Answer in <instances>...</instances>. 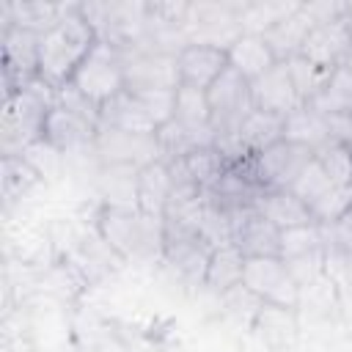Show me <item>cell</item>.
<instances>
[{
    "instance_id": "21",
    "label": "cell",
    "mask_w": 352,
    "mask_h": 352,
    "mask_svg": "<svg viewBox=\"0 0 352 352\" xmlns=\"http://www.w3.org/2000/svg\"><path fill=\"white\" fill-rule=\"evenodd\" d=\"M283 138L308 148V151H319L324 143H330V129L324 124V116L311 107V104H300L294 113H289L283 118Z\"/></svg>"
},
{
    "instance_id": "4",
    "label": "cell",
    "mask_w": 352,
    "mask_h": 352,
    "mask_svg": "<svg viewBox=\"0 0 352 352\" xmlns=\"http://www.w3.org/2000/svg\"><path fill=\"white\" fill-rule=\"evenodd\" d=\"M214 245L195 228L162 220V261L190 286L206 283Z\"/></svg>"
},
{
    "instance_id": "16",
    "label": "cell",
    "mask_w": 352,
    "mask_h": 352,
    "mask_svg": "<svg viewBox=\"0 0 352 352\" xmlns=\"http://www.w3.org/2000/svg\"><path fill=\"white\" fill-rule=\"evenodd\" d=\"M250 333L270 349V352H289L297 346L300 338V311L286 305L264 302Z\"/></svg>"
},
{
    "instance_id": "29",
    "label": "cell",
    "mask_w": 352,
    "mask_h": 352,
    "mask_svg": "<svg viewBox=\"0 0 352 352\" xmlns=\"http://www.w3.org/2000/svg\"><path fill=\"white\" fill-rule=\"evenodd\" d=\"M182 162H184V168H187V173H190V179L195 182V187L201 190V192H209L217 182H220V176L226 173V160L220 157V151L214 148V146H206V148H198V151H192V154H187V157H182Z\"/></svg>"
},
{
    "instance_id": "24",
    "label": "cell",
    "mask_w": 352,
    "mask_h": 352,
    "mask_svg": "<svg viewBox=\"0 0 352 352\" xmlns=\"http://www.w3.org/2000/svg\"><path fill=\"white\" fill-rule=\"evenodd\" d=\"M242 272H245V256H242L234 245L214 248L204 286H206L212 294L220 297V294H226L228 289H234V286L242 283Z\"/></svg>"
},
{
    "instance_id": "37",
    "label": "cell",
    "mask_w": 352,
    "mask_h": 352,
    "mask_svg": "<svg viewBox=\"0 0 352 352\" xmlns=\"http://www.w3.org/2000/svg\"><path fill=\"white\" fill-rule=\"evenodd\" d=\"M330 129V138L346 148H352V113H322Z\"/></svg>"
},
{
    "instance_id": "22",
    "label": "cell",
    "mask_w": 352,
    "mask_h": 352,
    "mask_svg": "<svg viewBox=\"0 0 352 352\" xmlns=\"http://www.w3.org/2000/svg\"><path fill=\"white\" fill-rule=\"evenodd\" d=\"M311 28H314V22L308 19V14L302 11V3H300L292 14H286L283 19H278L261 36L267 38V44L272 47V52H275L278 60H289V58L300 55V47H302V41H305V36H308Z\"/></svg>"
},
{
    "instance_id": "23",
    "label": "cell",
    "mask_w": 352,
    "mask_h": 352,
    "mask_svg": "<svg viewBox=\"0 0 352 352\" xmlns=\"http://www.w3.org/2000/svg\"><path fill=\"white\" fill-rule=\"evenodd\" d=\"M157 143H160L162 160L168 162V160L187 157L198 148L214 146V129H192V126H184L176 118H170L157 129Z\"/></svg>"
},
{
    "instance_id": "13",
    "label": "cell",
    "mask_w": 352,
    "mask_h": 352,
    "mask_svg": "<svg viewBox=\"0 0 352 352\" xmlns=\"http://www.w3.org/2000/svg\"><path fill=\"white\" fill-rule=\"evenodd\" d=\"M250 96H253L256 110H264V113H272L280 118H286L289 113H294L302 104L286 60H278L270 72L250 80Z\"/></svg>"
},
{
    "instance_id": "14",
    "label": "cell",
    "mask_w": 352,
    "mask_h": 352,
    "mask_svg": "<svg viewBox=\"0 0 352 352\" xmlns=\"http://www.w3.org/2000/svg\"><path fill=\"white\" fill-rule=\"evenodd\" d=\"M96 132H99V126L88 124L85 118L69 113L60 104H52V110H50V116L44 121L41 140L50 148H55L58 154H77V151H85V148L94 151Z\"/></svg>"
},
{
    "instance_id": "35",
    "label": "cell",
    "mask_w": 352,
    "mask_h": 352,
    "mask_svg": "<svg viewBox=\"0 0 352 352\" xmlns=\"http://www.w3.org/2000/svg\"><path fill=\"white\" fill-rule=\"evenodd\" d=\"M55 104H60V107H66L69 113H74V116L85 118L88 124L99 126V118H102V107H99L96 102H91V99L82 94V91H77L72 82L55 91Z\"/></svg>"
},
{
    "instance_id": "19",
    "label": "cell",
    "mask_w": 352,
    "mask_h": 352,
    "mask_svg": "<svg viewBox=\"0 0 352 352\" xmlns=\"http://www.w3.org/2000/svg\"><path fill=\"white\" fill-rule=\"evenodd\" d=\"M173 192V182L168 173L165 160H157L146 168L138 170V184H135V206L151 217H162L168 209Z\"/></svg>"
},
{
    "instance_id": "12",
    "label": "cell",
    "mask_w": 352,
    "mask_h": 352,
    "mask_svg": "<svg viewBox=\"0 0 352 352\" xmlns=\"http://www.w3.org/2000/svg\"><path fill=\"white\" fill-rule=\"evenodd\" d=\"M352 50V22H349V6L341 16H333L327 22H319L308 30L300 55L322 69H338Z\"/></svg>"
},
{
    "instance_id": "7",
    "label": "cell",
    "mask_w": 352,
    "mask_h": 352,
    "mask_svg": "<svg viewBox=\"0 0 352 352\" xmlns=\"http://www.w3.org/2000/svg\"><path fill=\"white\" fill-rule=\"evenodd\" d=\"M209 110H212V129L214 138L236 135L248 116L256 110L250 96V80L242 77L234 66H228L209 88H206Z\"/></svg>"
},
{
    "instance_id": "3",
    "label": "cell",
    "mask_w": 352,
    "mask_h": 352,
    "mask_svg": "<svg viewBox=\"0 0 352 352\" xmlns=\"http://www.w3.org/2000/svg\"><path fill=\"white\" fill-rule=\"evenodd\" d=\"M55 104V88L44 80L30 82L3 102V126H0V151L3 157L25 154L44 135V121Z\"/></svg>"
},
{
    "instance_id": "31",
    "label": "cell",
    "mask_w": 352,
    "mask_h": 352,
    "mask_svg": "<svg viewBox=\"0 0 352 352\" xmlns=\"http://www.w3.org/2000/svg\"><path fill=\"white\" fill-rule=\"evenodd\" d=\"M319 113H352V72L346 66H338L330 74L327 88L311 102Z\"/></svg>"
},
{
    "instance_id": "8",
    "label": "cell",
    "mask_w": 352,
    "mask_h": 352,
    "mask_svg": "<svg viewBox=\"0 0 352 352\" xmlns=\"http://www.w3.org/2000/svg\"><path fill=\"white\" fill-rule=\"evenodd\" d=\"M242 283L261 300L272 305H286L300 311V283L294 280L289 264L280 256H253L245 258Z\"/></svg>"
},
{
    "instance_id": "10",
    "label": "cell",
    "mask_w": 352,
    "mask_h": 352,
    "mask_svg": "<svg viewBox=\"0 0 352 352\" xmlns=\"http://www.w3.org/2000/svg\"><path fill=\"white\" fill-rule=\"evenodd\" d=\"M38 36L28 28H3V88L19 94L38 80Z\"/></svg>"
},
{
    "instance_id": "18",
    "label": "cell",
    "mask_w": 352,
    "mask_h": 352,
    "mask_svg": "<svg viewBox=\"0 0 352 352\" xmlns=\"http://www.w3.org/2000/svg\"><path fill=\"white\" fill-rule=\"evenodd\" d=\"M253 206L278 228V231H289V228H300V226H314V214L311 209L292 192V190H264ZM319 226V223H316Z\"/></svg>"
},
{
    "instance_id": "28",
    "label": "cell",
    "mask_w": 352,
    "mask_h": 352,
    "mask_svg": "<svg viewBox=\"0 0 352 352\" xmlns=\"http://www.w3.org/2000/svg\"><path fill=\"white\" fill-rule=\"evenodd\" d=\"M286 66H289V74H292V80H294V88H297L302 104H311V102L327 88L330 74L336 72V69H322V66L311 63V60L302 58V55L289 58Z\"/></svg>"
},
{
    "instance_id": "34",
    "label": "cell",
    "mask_w": 352,
    "mask_h": 352,
    "mask_svg": "<svg viewBox=\"0 0 352 352\" xmlns=\"http://www.w3.org/2000/svg\"><path fill=\"white\" fill-rule=\"evenodd\" d=\"M333 187H336V184L324 176V170H322V168H319V162L314 160V162L300 173V179L294 182L292 192H294V195H297V198L311 209V206H316V204H319V201H322Z\"/></svg>"
},
{
    "instance_id": "27",
    "label": "cell",
    "mask_w": 352,
    "mask_h": 352,
    "mask_svg": "<svg viewBox=\"0 0 352 352\" xmlns=\"http://www.w3.org/2000/svg\"><path fill=\"white\" fill-rule=\"evenodd\" d=\"M41 176L44 173L25 154L3 157V201H6V206H11L16 198L28 195V190L36 187L41 182Z\"/></svg>"
},
{
    "instance_id": "2",
    "label": "cell",
    "mask_w": 352,
    "mask_h": 352,
    "mask_svg": "<svg viewBox=\"0 0 352 352\" xmlns=\"http://www.w3.org/2000/svg\"><path fill=\"white\" fill-rule=\"evenodd\" d=\"M94 226L124 261L162 258V217H151L138 206L102 204Z\"/></svg>"
},
{
    "instance_id": "32",
    "label": "cell",
    "mask_w": 352,
    "mask_h": 352,
    "mask_svg": "<svg viewBox=\"0 0 352 352\" xmlns=\"http://www.w3.org/2000/svg\"><path fill=\"white\" fill-rule=\"evenodd\" d=\"M314 160L319 162V168L324 170V176L336 184V187H344V190H352V148L330 140L324 143Z\"/></svg>"
},
{
    "instance_id": "15",
    "label": "cell",
    "mask_w": 352,
    "mask_h": 352,
    "mask_svg": "<svg viewBox=\"0 0 352 352\" xmlns=\"http://www.w3.org/2000/svg\"><path fill=\"white\" fill-rule=\"evenodd\" d=\"M176 66H179V82L206 91L228 69V50L214 47V44L190 41L179 50Z\"/></svg>"
},
{
    "instance_id": "30",
    "label": "cell",
    "mask_w": 352,
    "mask_h": 352,
    "mask_svg": "<svg viewBox=\"0 0 352 352\" xmlns=\"http://www.w3.org/2000/svg\"><path fill=\"white\" fill-rule=\"evenodd\" d=\"M316 253H324L322 226L314 223V226L280 231V258L283 261H294V258H305V256H316Z\"/></svg>"
},
{
    "instance_id": "5",
    "label": "cell",
    "mask_w": 352,
    "mask_h": 352,
    "mask_svg": "<svg viewBox=\"0 0 352 352\" xmlns=\"http://www.w3.org/2000/svg\"><path fill=\"white\" fill-rule=\"evenodd\" d=\"M72 85L77 91H82L91 102H96L99 107L104 102H110L116 94H121L126 88V66H124V52L99 38L94 44V50L88 52V58L80 63V69L72 77Z\"/></svg>"
},
{
    "instance_id": "33",
    "label": "cell",
    "mask_w": 352,
    "mask_h": 352,
    "mask_svg": "<svg viewBox=\"0 0 352 352\" xmlns=\"http://www.w3.org/2000/svg\"><path fill=\"white\" fill-rule=\"evenodd\" d=\"M220 302L226 305V314H228L236 324H245L248 330L253 327V322H256V316H258V308L264 305L245 283H239V286L228 289L226 294H220Z\"/></svg>"
},
{
    "instance_id": "20",
    "label": "cell",
    "mask_w": 352,
    "mask_h": 352,
    "mask_svg": "<svg viewBox=\"0 0 352 352\" xmlns=\"http://www.w3.org/2000/svg\"><path fill=\"white\" fill-rule=\"evenodd\" d=\"M278 63L272 47L261 33H239L228 47V66H234L242 77L256 80Z\"/></svg>"
},
{
    "instance_id": "36",
    "label": "cell",
    "mask_w": 352,
    "mask_h": 352,
    "mask_svg": "<svg viewBox=\"0 0 352 352\" xmlns=\"http://www.w3.org/2000/svg\"><path fill=\"white\" fill-rule=\"evenodd\" d=\"M322 231H324V242L327 245H336V248L352 253V204L346 206V212L336 223L322 226Z\"/></svg>"
},
{
    "instance_id": "26",
    "label": "cell",
    "mask_w": 352,
    "mask_h": 352,
    "mask_svg": "<svg viewBox=\"0 0 352 352\" xmlns=\"http://www.w3.org/2000/svg\"><path fill=\"white\" fill-rule=\"evenodd\" d=\"M173 118L192 129H212V110H209L206 91L179 82L173 96Z\"/></svg>"
},
{
    "instance_id": "6",
    "label": "cell",
    "mask_w": 352,
    "mask_h": 352,
    "mask_svg": "<svg viewBox=\"0 0 352 352\" xmlns=\"http://www.w3.org/2000/svg\"><path fill=\"white\" fill-rule=\"evenodd\" d=\"M314 162V151L292 143V140H278L270 148L236 162L245 168V173L261 187V190H292L300 173Z\"/></svg>"
},
{
    "instance_id": "9",
    "label": "cell",
    "mask_w": 352,
    "mask_h": 352,
    "mask_svg": "<svg viewBox=\"0 0 352 352\" xmlns=\"http://www.w3.org/2000/svg\"><path fill=\"white\" fill-rule=\"evenodd\" d=\"M94 154L99 157L102 165H126L138 170L162 160L157 135L126 132V129H113V126H99Z\"/></svg>"
},
{
    "instance_id": "17",
    "label": "cell",
    "mask_w": 352,
    "mask_h": 352,
    "mask_svg": "<svg viewBox=\"0 0 352 352\" xmlns=\"http://www.w3.org/2000/svg\"><path fill=\"white\" fill-rule=\"evenodd\" d=\"M99 126H113V129H126V132H143V135H157V121L151 118V113L146 110V104L129 91L124 88L121 94H116L110 102L102 104V118Z\"/></svg>"
},
{
    "instance_id": "11",
    "label": "cell",
    "mask_w": 352,
    "mask_h": 352,
    "mask_svg": "<svg viewBox=\"0 0 352 352\" xmlns=\"http://www.w3.org/2000/svg\"><path fill=\"white\" fill-rule=\"evenodd\" d=\"M228 223H231V245L245 258L280 256V231L256 206L228 209Z\"/></svg>"
},
{
    "instance_id": "1",
    "label": "cell",
    "mask_w": 352,
    "mask_h": 352,
    "mask_svg": "<svg viewBox=\"0 0 352 352\" xmlns=\"http://www.w3.org/2000/svg\"><path fill=\"white\" fill-rule=\"evenodd\" d=\"M96 41L99 36L82 14V3H69L58 22L38 36V80L55 91L69 85Z\"/></svg>"
},
{
    "instance_id": "38",
    "label": "cell",
    "mask_w": 352,
    "mask_h": 352,
    "mask_svg": "<svg viewBox=\"0 0 352 352\" xmlns=\"http://www.w3.org/2000/svg\"><path fill=\"white\" fill-rule=\"evenodd\" d=\"M341 66H346V69H349V72H352V50H349V55H346V60H344V63H341Z\"/></svg>"
},
{
    "instance_id": "25",
    "label": "cell",
    "mask_w": 352,
    "mask_h": 352,
    "mask_svg": "<svg viewBox=\"0 0 352 352\" xmlns=\"http://www.w3.org/2000/svg\"><path fill=\"white\" fill-rule=\"evenodd\" d=\"M236 135H239L245 151L253 157V154L270 148L272 143L283 140V118L272 116V113H264V110H253L248 116V121L239 126Z\"/></svg>"
}]
</instances>
